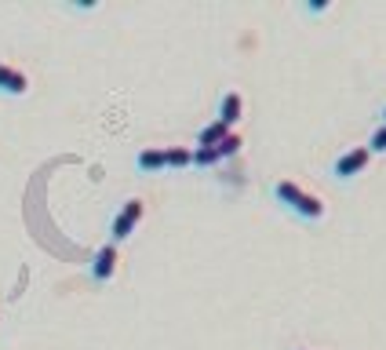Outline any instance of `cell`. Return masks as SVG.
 Wrapping results in <instances>:
<instances>
[{
	"mask_svg": "<svg viewBox=\"0 0 386 350\" xmlns=\"http://www.w3.org/2000/svg\"><path fill=\"white\" fill-rule=\"evenodd\" d=\"M230 132H234V128H226V124L215 117L212 124H204V128H201V135H197V146H219V142H223Z\"/></svg>",
	"mask_w": 386,
	"mask_h": 350,
	"instance_id": "cell-8",
	"label": "cell"
},
{
	"mask_svg": "<svg viewBox=\"0 0 386 350\" xmlns=\"http://www.w3.org/2000/svg\"><path fill=\"white\" fill-rule=\"evenodd\" d=\"M241 146H244V139H241V132H230L223 142H219V161H223V157H234V153H241Z\"/></svg>",
	"mask_w": 386,
	"mask_h": 350,
	"instance_id": "cell-10",
	"label": "cell"
},
{
	"mask_svg": "<svg viewBox=\"0 0 386 350\" xmlns=\"http://www.w3.org/2000/svg\"><path fill=\"white\" fill-rule=\"evenodd\" d=\"M193 164H197V168L219 164V150H215V146H193Z\"/></svg>",
	"mask_w": 386,
	"mask_h": 350,
	"instance_id": "cell-11",
	"label": "cell"
},
{
	"mask_svg": "<svg viewBox=\"0 0 386 350\" xmlns=\"http://www.w3.org/2000/svg\"><path fill=\"white\" fill-rule=\"evenodd\" d=\"M368 161H372V150H368V146H354V150L339 153V161H336V175H339V179H354Z\"/></svg>",
	"mask_w": 386,
	"mask_h": 350,
	"instance_id": "cell-4",
	"label": "cell"
},
{
	"mask_svg": "<svg viewBox=\"0 0 386 350\" xmlns=\"http://www.w3.org/2000/svg\"><path fill=\"white\" fill-rule=\"evenodd\" d=\"M117 259H121L117 244L106 241V244H102V249L92 255V278H95V281H110L113 270H117Z\"/></svg>",
	"mask_w": 386,
	"mask_h": 350,
	"instance_id": "cell-3",
	"label": "cell"
},
{
	"mask_svg": "<svg viewBox=\"0 0 386 350\" xmlns=\"http://www.w3.org/2000/svg\"><path fill=\"white\" fill-rule=\"evenodd\" d=\"M383 124H386V110H383Z\"/></svg>",
	"mask_w": 386,
	"mask_h": 350,
	"instance_id": "cell-13",
	"label": "cell"
},
{
	"mask_svg": "<svg viewBox=\"0 0 386 350\" xmlns=\"http://www.w3.org/2000/svg\"><path fill=\"white\" fill-rule=\"evenodd\" d=\"M368 150H372V153H383V150H386V124H379V132H376V135H372V142H368Z\"/></svg>",
	"mask_w": 386,
	"mask_h": 350,
	"instance_id": "cell-12",
	"label": "cell"
},
{
	"mask_svg": "<svg viewBox=\"0 0 386 350\" xmlns=\"http://www.w3.org/2000/svg\"><path fill=\"white\" fill-rule=\"evenodd\" d=\"M241 113H244V95L241 92H226L223 102H219V121H223L226 128H234L241 121Z\"/></svg>",
	"mask_w": 386,
	"mask_h": 350,
	"instance_id": "cell-6",
	"label": "cell"
},
{
	"mask_svg": "<svg viewBox=\"0 0 386 350\" xmlns=\"http://www.w3.org/2000/svg\"><path fill=\"white\" fill-rule=\"evenodd\" d=\"M186 164H193L190 146H164V168H186Z\"/></svg>",
	"mask_w": 386,
	"mask_h": 350,
	"instance_id": "cell-9",
	"label": "cell"
},
{
	"mask_svg": "<svg viewBox=\"0 0 386 350\" xmlns=\"http://www.w3.org/2000/svg\"><path fill=\"white\" fill-rule=\"evenodd\" d=\"M146 215V201L143 197H128L121 204V212L113 215V223H110V241L113 244H121L124 237H132V230L139 226V219Z\"/></svg>",
	"mask_w": 386,
	"mask_h": 350,
	"instance_id": "cell-2",
	"label": "cell"
},
{
	"mask_svg": "<svg viewBox=\"0 0 386 350\" xmlns=\"http://www.w3.org/2000/svg\"><path fill=\"white\" fill-rule=\"evenodd\" d=\"M0 92L4 95H26L30 92V77L15 66H8V62H0Z\"/></svg>",
	"mask_w": 386,
	"mask_h": 350,
	"instance_id": "cell-5",
	"label": "cell"
},
{
	"mask_svg": "<svg viewBox=\"0 0 386 350\" xmlns=\"http://www.w3.org/2000/svg\"><path fill=\"white\" fill-rule=\"evenodd\" d=\"M274 197L281 204H288L299 219H321V215H325V201H321L317 193L303 190L299 183H292V179H277V183H274Z\"/></svg>",
	"mask_w": 386,
	"mask_h": 350,
	"instance_id": "cell-1",
	"label": "cell"
},
{
	"mask_svg": "<svg viewBox=\"0 0 386 350\" xmlns=\"http://www.w3.org/2000/svg\"><path fill=\"white\" fill-rule=\"evenodd\" d=\"M135 168H143V172H161L164 168V146H146L135 153Z\"/></svg>",
	"mask_w": 386,
	"mask_h": 350,
	"instance_id": "cell-7",
	"label": "cell"
}]
</instances>
